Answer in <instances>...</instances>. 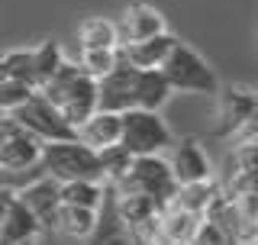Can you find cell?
I'll return each instance as SVG.
<instances>
[{
    "label": "cell",
    "mask_w": 258,
    "mask_h": 245,
    "mask_svg": "<svg viewBox=\"0 0 258 245\" xmlns=\"http://www.w3.org/2000/svg\"><path fill=\"white\" fill-rule=\"evenodd\" d=\"M45 174L55 177L58 184L64 181H103L97 152L87 149L78 139H55V142H42L39 152Z\"/></svg>",
    "instance_id": "obj_1"
},
{
    "label": "cell",
    "mask_w": 258,
    "mask_h": 245,
    "mask_svg": "<svg viewBox=\"0 0 258 245\" xmlns=\"http://www.w3.org/2000/svg\"><path fill=\"white\" fill-rule=\"evenodd\" d=\"M158 71L165 75L171 91L207 94V97H213L216 91H220V81H216L213 68L207 65V58H200V52H194V48L184 45L181 39L171 45V52L165 55V62L158 65Z\"/></svg>",
    "instance_id": "obj_2"
},
{
    "label": "cell",
    "mask_w": 258,
    "mask_h": 245,
    "mask_svg": "<svg viewBox=\"0 0 258 245\" xmlns=\"http://www.w3.org/2000/svg\"><path fill=\"white\" fill-rule=\"evenodd\" d=\"M119 145L129 155H158L161 149L174 145V136L158 110L129 107L119 113Z\"/></svg>",
    "instance_id": "obj_3"
},
{
    "label": "cell",
    "mask_w": 258,
    "mask_h": 245,
    "mask_svg": "<svg viewBox=\"0 0 258 245\" xmlns=\"http://www.w3.org/2000/svg\"><path fill=\"white\" fill-rule=\"evenodd\" d=\"M113 187H116V191H126V194H145V197H152L155 203L165 207V203L171 200L177 181H174L171 168H168V161H161L158 155H133L126 174Z\"/></svg>",
    "instance_id": "obj_4"
},
{
    "label": "cell",
    "mask_w": 258,
    "mask_h": 245,
    "mask_svg": "<svg viewBox=\"0 0 258 245\" xmlns=\"http://www.w3.org/2000/svg\"><path fill=\"white\" fill-rule=\"evenodd\" d=\"M10 119H16L23 129H29L36 139L42 142H55V139H75V126L58 113V107L45 100L39 91H32L26 100L20 103L13 113H7Z\"/></svg>",
    "instance_id": "obj_5"
},
{
    "label": "cell",
    "mask_w": 258,
    "mask_h": 245,
    "mask_svg": "<svg viewBox=\"0 0 258 245\" xmlns=\"http://www.w3.org/2000/svg\"><path fill=\"white\" fill-rule=\"evenodd\" d=\"M220 126H216V136L223 139H232L242 126L255 122V110H258V100H255V91L252 87H220Z\"/></svg>",
    "instance_id": "obj_6"
},
{
    "label": "cell",
    "mask_w": 258,
    "mask_h": 245,
    "mask_svg": "<svg viewBox=\"0 0 258 245\" xmlns=\"http://www.w3.org/2000/svg\"><path fill=\"white\" fill-rule=\"evenodd\" d=\"M133 81H136V68L119 55L107 75L97 78V110H110V113L129 110L133 107Z\"/></svg>",
    "instance_id": "obj_7"
},
{
    "label": "cell",
    "mask_w": 258,
    "mask_h": 245,
    "mask_svg": "<svg viewBox=\"0 0 258 245\" xmlns=\"http://www.w3.org/2000/svg\"><path fill=\"white\" fill-rule=\"evenodd\" d=\"M91 245H133L129 226L123 223L116 210V197H113V184H103V197L97 203V223L91 229Z\"/></svg>",
    "instance_id": "obj_8"
},
{
    "label": "cell",
    "mask_w": 258,
    "mask_h": 245,
    "mask_svg": "<svg viewBox=\"0 0 258 245\" xmlns=\"http://www.w3.org/2000/svg\"><path fill=\"white\" fill-rule=\"evenodd\" d=\"M26 203V210L36 216V223L42 229H55V216H58V207H61V197H58V181L55 177L42 174L39 181L26 184L20 194H13Z\"/></svg>",
    "instance_id": "obj_9"
},
{
    "label": "cell",
    "mask_w": 258,
    "mask_h": 245,
    "mask_svg": "<svg viewBox=\"0 0 258 245\" xmlns=\"http://www.w3.org/2000/svg\"><path fill=\"white\" fill-rule=\"evenodd\" d=\"M94 110H97V78H91L84 68H81V75L71 81L68 91L61 94L58 113L71 122V126H78V122H84Z\"/></svg>",
    "instance_id": "obj_10"
},
{
    "label": "cell",
    "mask_w": 258,
    "mask_h": 245,
    "mask_svg": "<svg viewBox=\"0 0 258 245\" xmlns=\"http://www.w3.org/2000/svg\"><path fill=\"white\" fill-rule=\"evenodd\" d=\"M42 152V139H36L29 129H23L16 119L4 113V152H0V165H32L39 161Z\"/></svg>",
    "instance_id": "obj_11"
},
{
    "label": "cell",
    "mask_w": 258,
    "mask_h": 245,
    "mask_svg": "<svg viewBox=\"0 0 258 245\" xmlns=\"http://www.w3.org/2000/svg\"><path fill=\"white\" fill-rule=\"evenodd\" d=\"M174 181L177 184H197V181H210V165H207V155L197 145V139H181L174 145V155L168 161Z\"/></svg>",
    "instance_id": "obj_12"
},
{
    "label": "cell",
    "mask_w": 258,
    "mask_h": 245,
    "mask_svg": "<svg viewBox=\"0 0 258 245\" xmlns=\"http://www.w3.org/2000/svg\"><path fill=\"white\" fill-rule=\"evenodd\" d=\"M161 29H165V16H161L155 7L133 4V7H126L123 20H119V26H116V39H119V45L123 42H139V39H149V36H155V32H161Z\"/></svg>",
    "instance_id": "obj_13"
},
{
    "label": "cell",
    "mask_w": 258,
    "mask_h": 245,
    "mask_svg": "<svg viewBox=\"0 0 258 245\" xmlns=\"http://www.w3.org/2000/svg\"><path fill=\"white\" fill-rule=\"evenodd\" d=\"M174 42H177V36H171L168 29H161L149 39H139V42H123L119 45V55H123L133 68H158V65L165 62V55L171 52Z\"/></svg>",
    "instance_id": "obj_14"
},
{
    "label": "cell",
    "mask_w": 258,
    "mask_h": 245,
    "mask_svg": "<svg viewBox=\"0 0 258 245\" xmlns=\"http://www.w3.org/2000/svg\"><path fill=\"white\" fill-rule=\"evenodd\" d=\"M75 139L84 142L87 149H103V145H113L119 142V113H110V110H94L84 122L75 126Z\"/></svg>",
    "instance_id": "obj_15"
},
{
    "label": "cell",
    "mask_w": 258,
    "mask_h": 245,
    "mask_svg": "<svg viewBox=\"0 0 258 245\" xmlns=\"http://www.w3.org/2000/svg\"><path fill=\"white\" fill-rule=\"evenodd\" d=\"M171 94L174 91L168 87V81H165V75H161L158 68H136L133 107H139V110H161Z\"/></svg>",
    "instance_id": "obj_16"
},
{
    "label": "cell",
    "mask_w": 258,
    "mask_h": 245,
    "mask_svg": "<svg viewBox=\"0 0 258 245\" xmlns=\"http://www.w3.org/2000/svg\"><path fill=\"white\" fill-rule=\"evenodd\" d=\"M39 232H42V226L26 210V203L20 197H10V203L4 210V223H0V245H16V242L36 239Z\"/></svg>",
    "instance_id": "obj_17"
},
{
    "label": "cell",
    "mask_w": 258,
    "mask_h": 245,
    "mask_svg": "<svg viewBox=\"0 0 258 245\" xmlns=\"http://www.w3.org/2000/svg\"><path fill=\"white\" fill-rule=\"evenodd\" d=\"M97 223V210L91 207H75V203H61L58 216H55V229L64 232L68 239H87Z\"/></svg>",
    "instance_id": "obj_18"
},
{
    "label": "cell",
    "mask_w": 258,
    "mask_h": 245,
    "mask_svg": "<svg viewBox=\"0 0 258 245\" xmlns=\"http://www.w3.org/2000/svg\"><path fill=\"white\" fill-rule=\"evenodd\" d=\"M78 39H81V48H116L119 39H116V23L110 20H84L78 29Z\"/></svg>",
    "instance_id": "obj_19"
},
{
    "label": "cell",
    "mask_w": 258,
    "mask_h": 245,
    "mask_svg": "<svg viewBox=\"0 0 258 245\" xmlns=\"http://www.w3.org/2000/svg\"><path fill=\"white\" fill-rule=\"evenodd\" d=\"M58 197H61V203L97 210V203L103 197V181H64V184H58Z\"/></svg>",
    "instance_id": "obj_20"
},
{
    "label": "cell",
    "mask_w": 258,
    "mask_h": 245,
    "mask_svg": "<svg viewBox=\"0 0 258 245\" xmlns=\"http://www.w3.org/2000/svg\"><path fill=\"white\" fill-rule=\"evenodd\" d=\"M97 161H100L103 184H116L119 177L126 174V168H129V161H133V155H129L119 142H113V145H103V149H97Z\"/></svg>",
    "instance_id": "obj_21"
},
{
    "label": "cell",
    "mask_w": 258,
    "mask_h": 245,
    "mask_svg": "<svg viewBox=\"0 0 258 245\" xmlns=\"http://www.w3.org/2000/svg\"><path fill=\"white\" fill-rule=\"evenodd\" d=\"M42 174H45L42 161H32V165H0V191L20 194L26 184L39 181Z\"/></svg>",
    "instance_id": "obj_22"
},
{
    "label": "cell",
    "mask_w": 258,
    "mask_h": 245,
    "mask_svg": "<svg viewBox=\"0 0 258 245\" xmlns=\"http://www.w3.org/2000/svg\"><path fill=\"white\" fill-rule=\"evenodd\" d=\"M4 62V75L13 81H23V84L36 87V62H32V48H16V52L0 55Z\"/></svg>",
    "instance_id": "obj_23"
},
{
    "label": "cell",
    "mask_w": 258,
    "mask_h": 245,
    "mask_svg": "<svg viewBox=\"0 0 258 245\" xmlns=\"http://www.w3.org/2000/svg\"><path fill=\"white\" fill-rule=\"evenodd\" d=\"M32 62H36V87H39V84H45V81L52 78V71L64 62V55H61L58 42L45 39V42H39L32 48Z\"/></svg>",
    "instance_id": "obj_24"
},
{
    "label": "cell",
    "mask_w": 258,
    "mask_h": 245,
    "mask_svg": "<svg viewBox=\"0 0 258 245\" xmlns=\"http://www.w3.org/2000/svg\"><path fill=\"white\" fill-rule=\"evenodd\" d=\"M116 58H119V45L116 48H81V62L78 65L91 78H100L116 65Z\"/></svg>",
    "instance_id": "obj_25"
},
{
    "label": "cell",
    "mask_w": 258,
    "mask_h": 245,
    "mask_svg": "<svg viewBox=\"0 0 258 245\" xmlns=\"http://www.w3.org/2000/svg\"><path fill=\"white\" fill-rule=\"evenodd\" d=\"M36 91V87L23 84V81H13V78H4L0 81V113H13L16 107H20L26 97Z\"/></svg>",
    "instance_id": "obj_26"
},
{
    "label": "cell",
    "mask_w": 258,
    "mask_h": 245,
    "mask_svg": "<svg viewBox=\"0 0 258 245\" xmlns=\"http://www.w3.org/2000/svg\"><path fill=\"white\" fill-rule=\"evenodd\" d=\"M187 245H239V242L229 239V235H226L216 223H210V219L200 216V223H197V229H194Z\"/></svg>",
    "instance_id": "obj_27"
},
{
    "label": "cell",
    "mask_w": 258,
    "mask_h": 245,
    "mask_svg": "<svg viewBox=\"0 0 258 245\" xmlns=\"http://www.w3.org/2000/svg\"><path fill=\"white\" fill-rule=\"evenodd\" d=\"M13 194H7V191H0V223H4V210H7V203H10Z\"/></svg>",
    "instance_id": "obj_28"
},
{
    "label": "cell",
    "mask_w": 258,
    "mask_h": 245,
    "mask_svg": "<svg viewBox=\"0 0 258 245\" xmlns=\"http://www.w3.org/2000/svg\"><path fill=\"white\" fill-rule=\"evenodd\" d=\"M0 152H4V116H0Z\"/></svg>",
    "instance_id": "obj_29"
},
{
    "label": "cell",
    "mask_w": 258,
    "mask_h": 245,
    "mask_svg": "<svg viewBox=\"0 0 258 245\" xmlns=\"http://www.w3.org/2000/svg\"><path fill=\"white\" fill-rule=\"evenodd\" d=\"M16 245H36V239H26V242H16Z\"/></svg>",
    "instance_id": "obj_30"
},
{
    "label": "cell",
    "mask_w": 258,
    "mask_h": 245,
    "mask_svg": "<svg viewBox=\"0 0 258 245\" xmlns=\"http://www.w3.org/2000/svg\"><path fill=\"white\" fill-rule=\"evenodd\" d=\"M4 78H7V75H4V62H0V81H4Z\"/></svg>",
    "instance_id": "obj_31"
},
{
    "label": "cell",
    "mask_w": 258,
    "mask_h": 245,
    "mask_svg": "<svg viewBox=\"0 0 258 245\" xmlns=\"http://www.w3.org/2000/svg\"><path fill=\"white\" fill-rule=\"evenodd\" d=\"M0 116H4V113H0Z\"/></svg>",
    "instance_id": "obj_32"
}]
</instances>
